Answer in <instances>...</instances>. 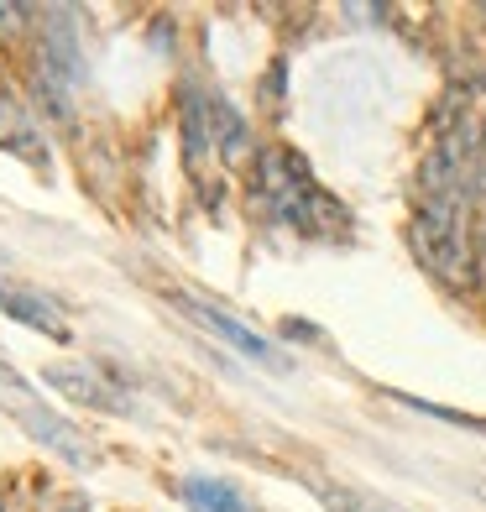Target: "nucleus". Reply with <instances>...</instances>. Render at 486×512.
Returning a JSON list of instances; mask_svg holds the SVG:
<instances>
[{
  "instance_id": "12",
  "label": "nucleus",
  "mask_w": 486,
  "mask_h": 512,
  "mask_svg": "<svg viewBox=\"0 0 486 512\" xmlns=\"http://www.w3.org/2000/svg\"><path fill=\"white\" fill-rule=\"evenodd\" d=\"M0 293H6V283H0Z\"/></svg>"
},
{
  "instance_id": "9",
  "label": "nucleus",
  "mask_w": 486,
  "mask_h": 512,
  "mask_svg": "<svg viewBox=\"0 0 486 512\" xmlns=\"http://www.w3.org/2000/svg\"><path fill=\"white\" fill-rule=\"evenodd\" d=\"M178 497L194 512H246V497L230 481H215V476H189L178 486Z\"/></svg>"
},
{
  "instance_id": "6",
  "label": "nucleus",
  "mask_w": 486,
  "mask_h": 512,
  "mask_svg": "<svg viewBox=\"0 0 486 512\" xmlns=\"http://www.w3.org/2000/svg\"><path fill=\"white\" fill-rule=\"evenodd\" d=\"M42 382L58 387L68 403H79V408H100V413H126V398H121V387H115L100 366H48L42 371Z\"/></svg>"
},
{
  "instance_id": "7",
  "label": "nucleus",
  "mask_w": 486,
  "mask_h": 512,
  "mask_svg": "<svg viewBox=\"0 0 486 512\" xmlns=\"http://www.w3.org/2000/svg\"><path fill=\"white\" fill-rule=\"evenodd\" d=\"M0 152L32 162V168H48V142H42L37 115L21 105V95H11L6 84H0Z\"/></svg>"
},
{
  "instance_id": "4",
  "label": "nucleus",
  "mask_w": 486,
  "mask_h": 512,
  "mask_svg": "<svg viewBox=\"0 0 486 512\" xmlns=\"http://www.w3.org/2000/svg\"><path fill=\"white\" fill-rule=\"evenodd\" d=\"M74 11L53 6L42 11V37H37V74L58 79L63 89H74L84 79V53H79V32H74Z\"/></svg>"
},
{
  "instance_id": "10",
  "label": "nucleus",
  "mask_w": 486,
  "mask_h": 512,
  "mask_svg": "<svg viewBox=\"0 0 486 512\" xmlns=\"http://www.w3.org/2000/svg\"><path fill=\"white\" fill-rule=\"evenodd\" d=\"M319 502H324V512H403L372 492H356V486H319Z\"/></svg>"
},
{
  "instance_id": "11",
  "label": "nucleus",
  "mask_w": 486,
  "mask_h": 512,
  "mask_svg": "<svg viewBox=\"0 0 486 512\" xmlns=\"http://www.w3.org/2000/svg\"><path fill=\"white\" fill-rule=\"evenodd\" d=\"M476 492H481V502H486V481H481V486H476Z\"/></svg>"
},
{
  "instance_id": "3",
  "label": "nucleus",
  "mask_w": 486,
  "mask_h": 512,
  "mask_svg": "<svg viewBox=\"0 0 486 512\" xmlns=\"http://www.w3.org/2000/svg\"><path fill=\"white\" fill-rule=\"evenodd\" d=\"M0 408H6V413L16 418V424L27 429L32 439H37L42 450H58L63 460H74V465L95 460V445L84 439V429H74L63 413H53L48 403H42L37 392H32L27 382H21V377H16V366H11V361L0 366Z\"/></svg>"
},
{
  "instance_id": "1",
  "label": "nucleus",
  "mask_w": 486,
  "mask_h": 512,
  "mask_svg": "<svg viewBox=\"0 0 486 512\" xmlns=\"http://www.w3.org/2000/svg\"><path fill=\"white\" fill-rule=\"evenodd\" d=\"M251 199L267 220L288 225L293 236L309 241H340L351 236V215L345 204L309 173V162L288 147H262L251 157Z\"/></svg>"
},
{
  "instance_id": "8",
  "label": "nucleus",
  "mask_w": 486,
  "mask_h": 512,
  "mask_svg": "<svg viewBox=\"0 0 486 512\" xmlns=\"http://www.w3.org/2000/svg\"><path fill=\"white\" fill-rule=\"evenodd\" d=\"M0 314L16 319V324H27V330H37V335H48V340H68V335H74L48 298L27 293V288H6V293H0Z\"/></svg>"
},
{
  "instance_id": "5",
  "label": "nucleus",
  "mask_w": 486,
  "mask_h": 512,
  "mask_svg": "<svg viewBox=\"0 0 486 512\" xmlns=\"http://www.w3.org/2000/svg\"><path fill=\"white\" fill-rule=\"evenodd\" d=\"M173 304H178L183 314H189V319L199 324L204 335H215V340H225L230 351H241V356H251V361H262V366H272V371H288V356L277 351L272 340H262L257 330H246V324H241V319H230L225 309H215V304H199V298H183V293L173 298Z\"/></svg>"
},
{
  "instance_id": "2",
  "label": "nucleus",
  "mask_w": 486,
  "mask_h": 512,
  "mask_svg": "<svg viewBox=\"0 0 486 512\" xmlns=\"http://www.w3.org/2000/svg\"><path fill=\"white\" fill-rule=\"evenodd\" d=\"M471 189L455 194H419L413 199V220H408V246L413 256L455 293L481 288V267H476V241H471Z\"/></svg>"
},
{
  "instance_id": "13",
  "label": "nucleus",
  "mask_w": 486,
  "mask_h": 512,
  "mask_svg": "<svg viewBox=\"0 0 486 512\" xmlns=\"http://www.w3.org/2000/svg\"><path fill=\"white\" fill-rule=\"evenodd\" d=\"M0 366H6V356H0Z\"/></svg>"
}]
</instances>
